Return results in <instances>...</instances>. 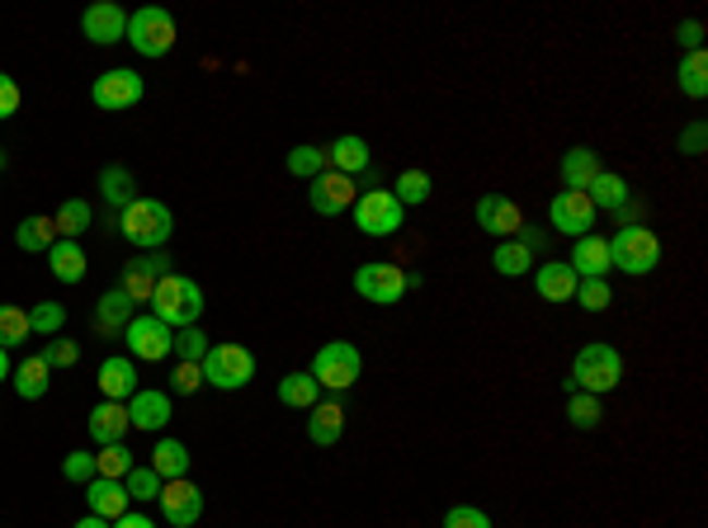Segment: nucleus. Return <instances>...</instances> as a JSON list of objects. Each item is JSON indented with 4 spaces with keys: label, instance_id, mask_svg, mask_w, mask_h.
Returning <instances> with one entry per match:
<instances>
[{
    "label": "nucleus",
    "instance_id": "a878e982",
    "mask_svg": "<svg viewBox=\"0 0 708 528\" xmlns=\"http://www.w3.org/2000/svg\"><path fill=\"white\" fill-rule=\"evenodd\" d=\"M586 198L595 204V212H619V208H628V198H633V189H628V180L623 175H614V170H600L590 184H586Z\"/></svg>",
    "mask_w": 708,
    "mask_h": 528
},
{
    "label": "nucleus",
    "instance_id": "13d9d810",
    "mask_svg": "<svg viewBox=\"0 0 708 528\" xmlns=\"http://www.w3.org/2000/svg\"><path fill=\"white\" fill-rule=\"evenodd\" d=\"M10 373H14V368H10V354H5V349H0V382H5Z\"/></svg>",
    "mask_w": 708,
    "mask_h": 528
},
{
    "label": "nucleus",
    "instance_id": "79ce46f5",
    "mask_svg": "<svg viewBox=\"0 0 708 528\" xmlns=\"http://www.w3.org/2000/svg\"><path fill=\"white\" fill-rule=\"evenodd\" d=\"M166 481L151 472V467H133V472L123 477V491H127V501H137V505H151L156 495H161Z\"/></svg>",
    "mask_w": 708,
    "mask_h": 528
},
{
    "label": "nucleus",
    "instance_id": "2eb2a0df",
    "mask_svg": "<svg viewBox=\"0 0 708 528\" xmlns=\"http://www.w3.org/2000/svg\"><path fill=\"white\" fill-rule=\"evenodd\" d=\"M156 505H161V515L166 524H175V528H190L204 519V491L194 487L190 477H180V481H166L161 495H156Z\"/></svg>",
    "mask_w": 708,
    "mask_h": 528
},
{
    "label": "nucleus",
    "instance_id": "09e8293b",
    "mask_svg": "<svg viewBox=\"0 0 708 528\" xmlns=\"http://www.w3.org/2000/svg\"><path fill=\"white\" fill-rule=\"evenodd\" d=\"M42 359H48V368H76L81 364V345L76 340H52V345L42 349Z\"/></svg>",
    "mask_w": 708,
    "mask_h": 528
},
{
    "label": "nucleus",
    "instance_id": "72a5a7b5",
    "mask_svg": "<svg viewBox=\"0 0 708 528\" xmlns=\"http://www.w3.org/2000/svg\"><path fill=\"white\" fill-rule=\"evenodd\" d=\"M52 241H57L52 218H24L20 226H14V246L28 250V255H48Z\"/></svg>",
    "mask_w": 708,
    "mask_h": 528
},
{
    "label": "nucleus",
    "instance_id": "39448f33",
    "mask_svg": "<svg viewBox=\"0 0 708 528\" xmlns=\"http://www.w3.org/2000/svg\"><path fill=\"white\" fill-rule=\"evenodd\" d=\"M317 378V388H331V392H350L364 373V354L350 345V340H331V345L317 349V359L307 368Z\"/></svg>",
    "mask_w": 708,
    "mask_h": 528
},
{
    "label": "nucleus",
    "instance_id": "9d476101",
    "mask_svg": "<svg viewBox=\"0 0 708 528\" xmlns=\"http://www.w3.org/2000/svg\"><path fill=\"white\" fill-rule=\"evenodd\" d=\"M123 340H127V359L161 364V359H170V345H175V331H170L166 321H156L151 311H147V317H133V321H127Z\"/></svg>",
    "mask_w": 708,
    "mask_h": 528
},
{
    "label": "nucleus",
    "instance_id": "f704fd0d",
    "mask_svg": "<svg viewBox=\"0 0 708 528\" xmlns=\"http://www.w3.org/2000/svg\"><path fill=\"white\" fill-rule=\"evenodd\" d=\"M52 226H57V241H81L90 232V204H85V198H66V204L57 208Z\"/></svg>",
    "mask_w": 708,
    "mask_h": 528
},
{
    "label": "nucleus",
    "instance_id": "2f4dec72",
    "mask_svg": "<svg viewBox=\"0 0 708 528\" xmlns=\"http://www.w3.org/2000/svg\"><path fill=\"white\" fill-rule=\"evenodd\" d=\"M52 373V368H48V359H42V354H38V359H24L20 368H14V392H20L24 396V402H38V396H48V378Z\"/></svg>",
    "mask_w": 708,
    "mask_h": 528
},
{
    "label": "nucleus",
    "instance_id": "20e7f679",
    "mask_svg": "<svg viewBox=\"0 0 708 528\" xmlns=\"http://www.w3.org/2000/svg\"><path fill=\"white\" fill-rule=\"evenodd\" d=\"M609 265L623 269V274H633V279L651 274V269L661 265V241H657V232H651V226H643V222L619 226L614 241H609Z\"/></svg>",
    "mask_w": 708,
    "mask_h": 528
},
{
    "label": "nucleus",
    "instance_id": "6e6d98bb",
    "mask_svg": "<svg viewBox=\"0 0 708 528\" xmlns=\"http://www.w3.org/2000/svg\"><path fill=\"white\" fill-rule=\"evenodd\" d=\"M113 528H151V519H147V515H133V509H127L123 519H113Z\"/></svg>",
    "mask_w": 708,
    "mask_h": 528
},
{
    "label": "nucleus",
    "instance_id": "dca6fc26",
    "mask_svg": "<svg viewBox=\"0 0 708 528\" xmlns=\"http://www.w3.org/2000/svg\"><path fill=\"white\" fill-rule=\"evenodd\" d=\"M81 34L95 42V48H109V42L127 38V14L113 5V0H99V5H85L81 14Z\"/></svg>",
    "mask_w": 708,
    "mask_h": 528
},
{
    "label": "nucleus",
    "instance_id": "c756f323",
    "mask_svg": "<svg viewBox=\"0 0 708 528\" xmlns=\"http://www.w3.org/2000/svg\"><path fill=\"white\" fill-rule=\"evenodd\" d=\"M151 472L161 477V481L190 477V449H184L180 439H161V444L151 449Z\"/></svg>",
    "mask_w": 708,
    "mask_h": 528
},
{
    "label": "nucleus",
    "instance_id": "49530a36",
    "mask_svg": "<svg viewBox=\"0 0 708 528\" xmlns=\"http://www.w3.org/2000/svg\"><path fill=\"white\" fill-rule=\"evenodd\" d=\"M572 303H581L586 311H605L609 303H614V293H609V283H605V279H581Z\"/></svg>",
    "mask_w": 708,
    "mask_h": 528
},
{
    "label": "nucleus",
    "instance_id": "aec40b11",
    "mask_svg": "<svg viewBox=\"0 0 708 528\" xmlns=\"http://www.w3.org/2000/svg\"><path fill=\"white\" fill-rule=\"evenodd\" d=\"M566 265H572L576 279H605L609 269H614V265H609V241L595 236V232L576 236V246H572V255H566Z\"/></svg>",
    "mask_w": 708,
    "mask_h": 528
},
{
    "label": "nucleus",
    "instance_id": "864d4df0",
    "mask_svg": "<svg viewBox=\"0 0 708 528\" xmlns=\"http://www.w3.org/2000/svg\"><path fill=\"white\" fill-rule=\"evenodd\" d=\"M704 137H708V127L704 123H689L685 133H680V151H685V156H704Z\"/></svg>",
    "mask_w": 708,
    "mask_h": 528
},
{
    "label": "nucleus",
    "instance_id": "a19ab883",
    "mask_svg": "<svg viewBox=\"0 0 708 528\" xmlns=\"http://www.w3.org/2000/svg\"><path fill=\"white\" fill-rule=\"evenodd\" d=\"M321 170H331V165H326V147H312V142H303V147L289 151V175H297V180H317Z\"/></svg>",
    "mask_w": 708,
    "mask_h": 528
},
{
    "label": "nucleus",
    "instance_id": "4be33fe9",
    "mask_svg": "<svg viewBox=\"0 0 708 528\" xmlns=\"http://www.w3.org/2000/svg\"><path fill=\"white\" fill-rule=\"evenodd\" d=\"M99 392L105 402H127L137 392V364L127 354H113V359L99 364Z\"/></svg>",
    "mask_w": 708,
    "mask_h": 528
},
{
    "label": "nucleus",
    "instance_id": "58836bf2",
    "mask_svg": "<svg viewBox=\"0 0 708 528\" xmlns=\"http://www.w3.org/2000/svg\"><path fill=\"white\" fill-rule=\"evenodd\" d=\"M133 467H137V458H133V449H127V444H109V449L95 453V472L109 477V481H123Z\"/></svg>",
    "mask_w": 708,
    "mask_h": 528
},
{
    "label": "nucleus",
    "instance_id": "5fc2aeb1",
    "mask_svg": "<svg viewBox=\"0 0 708 528\" xmlns=\"http://www.w3.org/2000/svg\"><path fill=\"white\" fill-rule=\"evenodd\" d=\"M675 38H680V42H685V48H689V52H699V48H704V24H699V20H685V24H680V28H675Z\"/></svg>",
    "mask_w": 708,
    "mask_h": 528
},
{
    "label": "nucleus",
    "instance_id": "423d86ee",
    "mask_svg": "<svg viewBox=\"0 0 708 528\" xmlns=\"http://www.w3.org/2000/svg\"><path fill=\"white\" fill-rule=\"evenodd\" d=\"M204 382L218 392H241L255 378V354L246 345H208L204 354Z\"/></svg>",
    "mask_w": 708,
    "mask_h": 528
},
{
    "label": "nucleus",
    "instance_id": "b1692460",
    "mask_svg": "<svg viewBox=\"0 0 708 528\" xmlns=\"http://www.w3.org/2000/svg\"><path fill=\"white\" fill-rule=\"evenodd\" d=\"M576 274H572V265L566 260H552V265H544L534 274V288H538V297H544V303H572L576 297Z\"/></svg>",
    "mask_w": 708,
    "mask_h": 528
},
{
    "label": "nucleus",
    "instance_id": "6e6552de",
    "mask_svg": "<svg viewBox=\"0 0 708 528\" xmlns=\"http://www.w3.org/2000/svg\"><path fill=\"white\" fill-rule=\"evenodd\" d=\"M127 42H133L137 57H166L175 48V20H170V10L147 5V10L127 14Z\"/></svg>",
    "mask_w": 708,
    "mask_h": 528
},
{
    "label": "nucleus",
    "instance_id": "de8ad7c7",
    "mask_svg": "<svg viewBox=\"0 0 708 528\" xmlns=\"http://www.w3.org/2000/svg\"><path fill=\"white\" fill-rule=\"evenodd\" d=\"M62 477L66 481H81V487H90V481L99 477L95 472V453H66V458H62Z\"/></svg>",
    "mask_w": 708,
    "mask_h": 528
},
{
    "label": "nucleus",
    "instance_id": "3c124183",
    "mask_svg": "<svg viewBox=\"0 0 708 528\" xmlns=\"http://www.w3.org/2000/svg\"><path fill=\"white\" fill-rule=\"evenodd\" d=\"M170 388H175L180 396H194L198 388H204V368H198V364H180L175 373H170Z\"/></svg>",
    "mask_w": 708,
    "mask_h": 528
},
{
    "label": "nucleus",
    "instance_id": "c03bdc74",
    "mask_svg": "<svg viewBox=\"0 0 708 528\" xmlns=\"http://www.w3.org/2000/svg\"><path fill=\"white\" fill-rule=\"evenodd\" d=\"M170 354H180V364H204L208 335L198 331V326H184V331H175V345H170Z\"/></svg>",
    "mask_w": 708,
    "mask_h": 528
},
{
    "label": "nucleus",
    "instance_id": "f8f14e48",
    "mask_svg": "<svg viewBox=\"0 0 708 528\" xmlns=\"http://www.w3.org/2000/svg\"><path fill=\"white\" fill-rule=\"evenodd\" d=\"M170 274V255L166 250H142L137 260H127L123 265V274H119V288L133 297V303H151V293H156V283H161Z\"/></svg>",
    "mask_w": 708,
    "mask_h": 528
},
{
    "label": "nucleus",
    "instance_id": "a18cd8bd",
    "mask_svg": "<svg viewBox=\"0 0 708 528\" xmlns=\"http://www.w3.org/2000/svg\"><path fill=\"white\" fill-rule=\"evenodd\" d=\"M28 326H34L38 335H57L66 326V307L62 303H38V307H28Z\"/></svg>",
    "mask_w": 708,
    "mask_h": 528
},
{
    "label": "nucleus",
    "instance_id": "e433bc0d",
    "mask_svg": "<svg viewBox=\"0 0 708 528\" xmlns=\"http://www.w3.org/2000/svg\"><path fill=\"white\" fill-rule=\"evenodd\" d=\"M675 85L689 99H704L708 95V52L704 48L699 52H685V62H680V71H675Z\"/></svg>",
    "mask_w": 708,
    "mask_h": 528
},
{
    "label": "nucleus",
    "instance_id": "8fccbe9b",
    "mask_svg": "<svg viewBox=\"0 0 708 528\" xmlns=\"http://www.w3.org/2000/svg\"><path fill=\"white\" fill-rule=\"evenodd\" d=\"M444 528H491V519L477 505H453L444 515Z\"/></svg>",
    "mask_w": 708,
    "mask_h": 528
},
{
    "label": "nucleus",
    "instance_id": "f03ea898",
    "mask_svg": "<svg viewBox=\"0 0 708 528\" xmlns=\"http://www.w3.org/2000/svg\"><path fill=\"white\" fill-rule=\"evenodd\" d=\"M151 317L166 321L170 331L198 326V317H204V288H198L194 279H184V274L170 269V274L156 283V293H151Z\"/></svg>",
    "mask_w": 708,
    "mask_h": 528
},
{
    "label": "nucleus",
    "instance_id": "4468645a",
    "mask_svg": "<svg viewBox=\"0 0 708 528\" xmlns=\"http://www.w3.org/2000/svg\"><path fill=\"white\" fill-rule=\"evenodd\" d=\"M595 218H600V212H595L586 189H562L548 204V222H552V232H562V236H586L595 226Z\"/></svg>",
    "mask_w": 708,
    "mask_h": 528
},
{
    "label": "nucleus",
    "instance_id": "ddd939ff",
    "mask_svg": "<svg viewBox=\"0 0 708 528\" xmlns=\"http://www.w3.org/2000/svg\"><path fill=\"white\" fill-rule=\"evenodd\" d=\"M354 198H359V180L335 175V170H321V175L312 180V189H307V204H312V212H321V218H340V212H350Z\"/></svg>",
    "mask_w": 708,
    "mask_h": 528
},
{
    "label": "nucleus",
    "instance_id": "a211bd4d",
    "mask_svg": "<svg viewBox=\"0 0 708 528\" xmlns=\"http://www.w3.org/2000/svg\"><path fill=\"white\" fill-rule=\"evenodd\" d=\"M326 165H331L335 175L359 180L364 170H374V151H368V142L359 133H345V137H335L331 147H326Z\"/></svg>",
    "mask_w": 708,
    "mask_h": 528
},
{
    "label": "nucleus",
    "instance_id": "603ef678",
    "mask_svg": "<svg viewBox=\"0 0 708 528\" xmlns=\"http://www.w3.org/2000/svg\"><path fill=\"white\" fill-rule=\"evenodd\" d=\"M14 113H20V85H14V76L0 71V123L14 119Z\"/></svg>",
    "mask_w": 708,
    "mask_h": 528
},
{
    "label": "nucleus",
    "instance_id": "1a4fd4ad",
    "mask_svg": "<svg viewBox=\"0 0 708 528\" xmlns=\"http://www.w3.org/2000/svg\"><path fill=\"white\" fill-rule=\"evenodd\" d=\"M354 226H359L364 236H396L402 232V204L392 198V189H364L354 198Z\"/></svg>",
    "mask_w": 708,
    "mask_h": 528
},
{
    "label": "nucleus",
    "instance_id": "cd10ccee",
    "mask_svg": "<svg viewBox=\"0 0 708 528\" xmlns=\"http://www.w3.org/2000/svg\"><path fill=\"white\" fill-rule=\"evenodd\" d=\"M48 265H52V279L57 283H81L85 269H90V260H85V250H81V241H52Z\"/></svg>",
    "mask_w": 708,
    "mask_h": 528
},
{
    "label": "nucleus",
    "instance_id": "473e14b6",
    "mask_svg": "<svg viewBox=\"0 0 708 528\" xmlns=\"http://www.w3.org/2000/svg\"><path fill=\"white\" fill-rule=\"evenodd\" d=\"M317 396H321V388H317V378L312 373H283L279 378V402L289 410H312L317 406Z\"/></svg>",
    "mask_w": 708,
    "mask_h": 528
},
{
    "label": "nucleus",
    "instance_id": "0eeeda50",
    "mask_svg": "<svg viewBox=\"0 0 708 528\" xmlns=\"http://www.w3.org/2000/svg\"><path fill=\"white\" fill-rule=\"evenodd\" d=\"M420 279H411L402 265H382V260H374V265H359L354 269V293L364 297V303H378V307H392V303H402V297L416 288Z\"/></svg>",
    "mask_w": 708,
    "mask_h": 528
},
{
    "label": "nucleus",
    "instance_id": "7ed1b4c3",
    "mask_svg": "<svg viewBox=\"0 0 708 528\" xmlns=\"http://www.w3.org/2000/svg\"><path fill=\"white\" fill-rule=\"evenodd\" d=\"M119 232L123 241H133L137 250H166L170 232H175V212H170L161 198H133L119 212Z\"/></svg>",
    "mask_w": 708,
    "mask_h": 528
},
{
    "label": "nucleus",
    "instance_id": "c9c22d12",
    "mask_svg": "<svg viewBox=\"0 0 708 528\" xmlns=\"http://www.w3.org/2000/svg\"><path fill=\"white\" fill-rule=\"evenodd\" d=\"M529 265H534V250L524 246V241H501L491 255V269L501 279H520V274H529Z\"/></svg>",
    "mask_w": 708,
    "mask_h": 528
},
{
    "label": "nucleus",
    "instance_id": "4d7b16f0",
    "mask_svg": "<svg viewBox=\"0 0 708 528\" xmlns=\"http://www.w3.org/2000/svg\"><path fill=\"white\" fill-rule=\"evenodd\" d=\"M76 528H113V524L99 519V515H85V519H76Z\"/></svg>",
    "mask_w": 708,
    "mask_h": 528
},
{
    "label": "nucleus",
    "instance_id": "ea45409f",
    "mask_svg": "<svg viewBox=\"0 0 708 528\" xmlns=\"http://www.w3.org/2000/svg\"><path fill=\"white\" fill-rule=\"evenodd\" d=\"M435 194V184H430V175H425V170H402V175H396V184H392V198L396 204H425V198Z\"/></svg>",
    "mask_w": 708,
    "mask_h": 528
},
{
    "label": "nucleus",
    "instance_id": "7c9ffc66",
    "mask_svg": "<svg viewBox=\"0 0 708 528\" xmlns=\"http://www.w3.org/2000/svg\"><path fill=\"white\" fill-rule=\"evenodd\" d=\"M133 189H137V184H133V170H127V165H105V170H99V194H105L109 208L123 212L137 198Z\"/></svg>",
    "mask_w": 708,
    "mask_h": 528
},
{
    "label": "nucleus",
    "instance_id": "6ab92c4d",
    "mask_svg": "<svg viewBox=\"0 0 708 528\" xmlns=\"http://www.w3.org/2000/svg\"><path fill=\"white\" fill-rule=\"evenodd\" d=\"M127 420H133V430H166L170 425V396L156 392V388H137L127 396Z\"/></svg>",
    "mask_w": 708,
    "mask_h": 528
},
{
    "label": "nucleus",
    "instance_id": "c85d7f7f",
    "mask_svg": "<svg viewBox=\"0 0 708 528\" xmlns=\"http://www.w3.org/2000/svg\"><path fill=\"white\" fill-rule=\"evenodd\" d=\"M562 184H566V189H586V184L595 180V175H600V156H595L590 147H572V151H562Z\"/></svg>",
    "mask_w": 708,
    "mask_h": 528
},
{
    "label": "nucleus",
    "instance_id": "412c9836",
    "mask_svg": "<svg viewBox=\"0 0 708 528\" xmlns=\"http://www.w3.org/2000/svg\"><path fill=\"white\" fill-rule=\"evenodd\" d=\"M127 430H133V420H127V402H99L90 410V439H95L99 449L123 444Z\"/></svg>",
    "mask_w": 708,
    "mask_h": 528
},
{
    "label": "nucleus",
    "instance_id": "4c0bfd02",
    "mask_svg": "<svg viewBox=\"0 0 708 528\" xmlns=\"http://www.w3.org/2000/svg\"><path fill=\"white\" fill-rule=\"evenodd\" d=\"M28 335H34V326H28V311L14 307V303H0V349L24 345Z\"/></svg>",
    "mask_w": 708,
    "mask_h": 528
},
{
    "label": "nucleus",
    "instance_id": "393cba45",
    "mask_svg": "<svg viewBox=\"0 0 708 528\" xmlns=\"http://www.w3.org/2000/svg\"><path fill=\"white\" fill-rule=\"evenodd\" d=\"M133 317H137V303L123 288H109L95 303V331H105V335L109 331H127V321H133Z\"/></svg>",
    "mask_w": 708,
    "mask_h": 528
},
{
    "label": "nucleus",
    "instance_id": "bf43d9fd",
    "mask_svg": "<svg viewBox=\"0 0 708 528\" xmlns=\"http://www.w3.org/2000/svg\"><path fill=\"white\" fill-rule=\"evenodd\" d=\"M0 170H5V151H0Z\"/></svg>",
    "mask_w": 708,
    "mask_h": 528
},
{
    "label": "nucleus",
    "instance_id": "37998d69",
    "mask_svg": "<svg viewBox=\"0 0 708 528\" xmlns=\"http://www.w3.org/2000/svg\"><path fill=\"white\" fill-rule=\"evenodd\" d=\"M566 420H572L576 430H595V425H600V396L566 392Z\"/></svg>",
    "mask_w": 708,
    "mask_h": 528
},
{
    "label": "nucleus",
    "instance_id": "bb28decb",
    "mask_svg": "<svg viewBox=\"0 0 708 528\" xmlns=\"http://www.w3.org/2000/svg\"><path fill=\"white\" fill-rule=\"evenodd\" d=\"M345 434V406L340 402H317L312 406V416H307V439L312 444H335V439Z\"/></svg>",
    "mask_w": 708,
    "mask_h": 528
},
{
    "label": "nucleus",
    "instance_id": "9b49d317",
    "mask_svg": "<svg viewBox=\"0 0 708 528\" xmlns=\"http://www.w3.org/2000/svg\"><path fill=\"white\" fill-rule=\"evenodd\" d=\"M142 95H147V85H142V76L133 66H113V71H105V76H95V85H90V99L99 109H133V105H142Z\"/></svg>",
    "mask_w": 708,
    "mask_h": 528
},
{
    "label": "nucleus",
    "instance_id": "f3484780",
    "mask_svg": "<svg viewBox=\"0 0 708 528\" xmlns=\"http://www.w3.org/2000/svg\"><path fill=\"white\" fill-rule=\"evenodd\" d=\"M477 226L487 236H515L524 232V212L515 198H505V194H481L477 198Z\"/></svg>",
    "mask_w": 708,
    "mask_h": 528
},
{
    "label": "nucleus",
    "instance_id": "f257e3e1",
    "mask_svg": "<svg viewBox=\"0 0 708 528\" xmlns=\"http://www.w3.org/2000/svg\"><path fill=\"white\" fill-rule=\"evenodd\" d=\"M623 382V354L605 340L595 345H581L576 359H572V378L562 382V392H590V396H605Z\"/></svg>",
    "mask_w": 708,
    "mask_h": 528
},
{
    "label": "nucleus",
    "instance_id": "5701e85b",
    "mask_svg": "<svg viewBox=\"0 0 708 528\" xmlns=\"http://www.w3.org/2000/svg\"><path fill=\"white\" fill-rule=\"evenodd\" d=\"M85 505H90V515H99V519H123L127 515V491H123V481H109V477H95L90 487H85Z\"/></svg>",
    "mask_w": 708,
    "mask_h": 528
}]
</instances>
